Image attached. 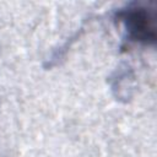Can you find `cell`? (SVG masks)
<instances>
[{"instance_id":"6da1fadb","label":"cell","mask_w":157,"mask_h":157,"mask_svg":"<svg viewBox=\"0 0 157 157\" xmlns=\"http://www.w3.org/2000/svg\"><path fill=\"white\" fill-rule=\"evenodd\" d=\"M113 18L123 29V43L155 45L157 39L156 16L153 9L144 2L132 1L119 7Z\"/></svg>"},{"instance_id":"7a4b0ae2","label":"cell","mask_w":157,"mask_h":157,"mask_svg":"<svg viewBox=\"0 0 157 157\" xmlns=\"http://www.w3.org/2000/svg\"><path fill=\"white\" fill-rule=\"evenodd\" d=\"M132 82L134 72L128 65H120L109 77L112 91L119 101H128V98H130V90L132 88Z\"/></svg>"}]
</instances>
